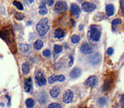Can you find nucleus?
Here are the masks:
<instances>
[{
    "label": "nucleus",
    "mask_w": 124,
    "mask_h": 108,
    "mask_svg": "<svg viewBox=\"0 0 124 108\" xmlns=\"http://www.w3.org/2000/svg\"><path fill=\"white\" fill-rule=\"evenodd\" d=\"M0 36L4 40V41H5V42L10 46L11 49H12L13 46H14L15 41H14V35H13V32L10 28H6L4 31H1Z\"/></svg>",
    "instance_id": "f257e3e1"
},
{
    "label": "nucleus",
    "mask_w": 124,
    "mask_h": 108,
    "mask_svg": "<svg viewBox=\"0 0 124 108\" xmlns=\"http://www.w3.org/2000/svg\"><path fill=\"white\" fill-rule=\"evenodd\" d=\"M48 30H49V26H48V19L47 18L41 19L37 25V31L39 34V36H44L48 32Z\"/></svg>",
    "instance_id": "f03ea898"
},
{
    "label": "nucleus",
    "mask_w": 124,
    "mask_h": 108,
    "mask_svg": "<svg viewBox=\"0 0 124 108\" xmlns=\"http://www.w3.org/2000/svg\"><path fill=\"white\" fill-rule=\"evenodd\" d=\"M89 38L93 41H98L100 38V31L98 30L97 26L91 25L89 28Z\"/></svg>",
    "instance_id": "7ed1b4c3"
},
{
    "label": "nucleus",
    "mask_w": 124,
    "mask_h": 108,
    "mask_svg": "<svg viewBox=\"0 0 124 108\" xmlns=\"http://www.w3.org/2000/svg\"><path fill=\"white\" fill-rule=\"evenodd\" d=\"M67 9V4L65 2H62V1H59L55 4L54 5V10L56 11L59 14H61V13L65 12Z\"/></svg>",
    "instance_id": "20e7f679"
},
{
    "label": "nucleus",
    "mask_w": 124,
    "mask_h": 108,
    "mask_svg": "<svg viewBox=\"0 0 124 108\" xmlns=\"http://www.w3.org/2000/svg\"><path fill=\"white\" fill-rule=\"evenodd\" d=\"M35 78H36V83L38 85L43 86L45 84H46V79H45V78L43 77V74L41 71H38V72L36 73Z\"/></svg>",
    "instance_id": "39448f33"
},
{
    "label": "nucleus",
    "mask_w": 124,
    "mask_h": 108,
    "mask_svg": "<svg viewBox=\"0 0 124 108\" xmlns=\"http://www.w3.org/2000/svg\"><path fill=\"white\" fill-rule=\"evenodd\" d=\"M73 100V92L71 89H67L65 92V94L63 95V101L66 104L71 103Z\"/></svg>",
    "instance_id": "423d86ee"
},
{
    "label": "nucleus",
    "mask_w": 124,
    "mask_h": 108,
    "mask_svg": "<svg viewBox=\"0 0 124 108\" xmlns=\"http://www.w3.org/2000/svg\"><path fill=\"white\" fill-rule=\"evenodd\" d=\"M82 9L84 12H92L95 9H96V5L93 4H91V3H83L82 4Z\"/></svg>",
    "instance_id": "0eeeda50"
},
{
    "label": "nucleus",
    "mask_w": 124,
    "mask_h": 108,
    "mask_svg": "<svg viewBox=\"0 0 124 108\" xmlns=\"http://www.w3.org/2000/svg\"><path fill=\"white\" fill-rule=\"evenodd\" d=\"M80 50H81V52L83 53V54H91L92 51H93V49L88 43H83Z\"/></svg>",
    "instance_id": "6e6552de"
},
{
    "label": "nucleus",
    "mask_w": 124,
    "mask_h": 108,
    "mask_svg": "<svg viewBox=\"0 0 124 108\" xmlns=\"http://www.w3.org/2000/svg\"><path fill=\"white\" fill-rule=\"evenodd\" d=\"M100 59H101V57H100V56L99 55L98 53L93 54V55H91L89 57H88V61H89V63L92 64H93V65L99 64L100 61Z\"/></svg>",
    "instance_id": "1a4fd4ad"
},
{
    "label": "nucleus",
    "mask_w": 124,
    "mask_h": 108,
    "mask_svg": "<svg viewBox=\"0 0 124 108\" xmlns=\"http://www.w3.org/2000/svg\"><path fill=\"white\" fill-rule=\"evenodd\" d=\"M70 11H71V14H73V15L77 16L78 17L80 14V8L78 4H72L71 5V8H70Z\"/></svg>",
    "instance_id": "9d476101"
},
{
    "label": "nucleus",
    "mask_w": 124,
    "mask_h": 108,
    "mask_svg": "<svg viewBox=\"0 0 124 108\" xmlns=\"http://www.w3.org/2000/svg\"><path fill=\"white\" fill-rule=\"evenodd\" d=\"M98 82V79L96 76H90L86 81H85V84L87 86H94Z\"/></svg>",
    "instance_id": "9b49d317"
},
{
    "label": "nucleus",
    "mask_w": 124,
    "mask_h": 108,
    "mask_svg": "<svg viewBox=\"0 0 124 108\" xmlns=\"http://www.w3.org/2000/svg\"><path fill=\"white\" fill-rule=\"evenodd\" d=\"M24 88L26 92H31V89H32V81H31V78H28L25 80Z\"/></svg>",
    "instance_id": "f8f14e48"
},
{
    "label": "nucleus",
    "mask_w": 124,
    "mask_h": 108,
    "mask_svg": "<svg viewBox=\"0 0 124 108\" xmlns=\"http://www.w3.org/2000/svg\"><path fill=\"white\" fill-rule=\"evenodd\" d=\"M82 74V71L81 69H79V68H75V69H73L71 71V74H70V77L71 78V79H77V78H78L80 76V74Z\"/></svg>",
    "instance_id": "ddd939ff"
},
{
    "label": "nucleus",
    "mask_w": 124,
    "mask_h": 108,
    "mask_svg": "<svg viewBox=\"0 0 124 108\" xmlns=\"http://www.w3.org/2000/svg\"><path fill=\"white\" fill-rule=\"evenodd\" d=\"M60 89L59 87H57V86H55V87L52 88L50 89V95L53 98H56L60 95Z\"/></svg>",
    "instance_id": "4468645a"
},
{
    "label": "nucleus",
    "mask_w": 124,
    "mask_h": 108,
    "mask_svg": "<svg viewBox=\"0 0 124 108\" xmlns=\"http://www.w3.org/2000/svg\"><path fill=\"white\" fill-rule=\"evenodd\" d=\"M105 11H106V14H108L109 16H111L114 14L115 13V9H114V6L112 4H108L105 7Z\"/></svg>",
    "instance_id": "2eb2a0df"
},
{
    "label": "nucleus",
    "mask_w": 124,
    "mask_h": 108,
    "mask_svg": "<svg viewBox=\"0 0 124 108\" xmlns=\"http://www.w3.org/2000/svg\"><path fill=\"white\" fill-rule=\"evenodd\" d=\"M30 68H31V65H30V63L26 62L22 64V72L24 74H26L29 73L30 71Z\"/></svg>",
    "instance_id": "dca6fc26"
},
{
    "label": "nucleus",
    "mask_w": 124,
    "mask_h": 108,
    "mask_svg": "<svg viewBox=\"0 0 124 108\" xmlns=\"http://www.w3.org/2000/svg\"><path fill=\"white\" fill-rule=\"evenodd\" d=\"M48 13V9L45 7V3L42 2L41 4H40V8H39V14L41 15H44Z\"/></svg>",
    "instance_id": "f3484780"
},
{
    "label": "nucleus",
    "mask_w": 124,
    "mask_h": 108,
    "mask_svg": "<svg viewBox=\"0 0 124 108\" xmlns=\"http://www.w3.org/2000/svg\"><path fill=\"white\" fill-rule=\"evenodd\" d=\"M43 46V41L41 40H37L34 43V47L37 50H40Z\"/></svg>",
    "instance_id": "a211bd4d"
},
{
    "label": "nucleus",
    "mask_w": 124,
    "mask_h": 108,
    "mask_svg": "<svg viewBox=\"0 0 124 108\" xmlns=\"http://www.w3.org/2000/svg\"><path fill=\"white\" fill-rule=\"evenodd\" d=\"M54 36L56 38H62L65 36V32L61 29H57L54 32Z\"/></svg>",
    "instance_id": "6ab92c4d"
},
{
    "label": "nucleus",
    "mask_w": 124,
    "mask_h": 108,
    "mask_svg": "<svg viewBox=\"0 0 124 108\" xmlns=\"http://www.w3.org/2000/svg\"><path fill=\"white\" fill-rule=\"evenodd\" d=\"M20 49H21V51L22 52H26L29 50V46L26 44H21L20 45Z\"/></svg>",
    "instance_id": "aec40b11"
},
{
    "label": "nucleus",
    "mask_w": 124,
    "mask_h": 108,
    "mask_svg": "<svg viewBox=\"0 0 124 108\" xmlns=\"http://www.w3.org/2000/svg\"><path fill=\"white\" fill-rule=\"evenodd\" d=\"M26 105L28 108L32 107V106H34V101H33L32 99H31V98H29V99H27L26 101Z\"/></svg>",
    "instance_id": "412c9836"
},
{
    "label": "nucleus",
    "mask_w": 124,
    "mask_h": 108,
    "mask_svg": "<svg viewBox=\"0 0 124 108\" xmlns=\"http://www.w3.org/2000/svg\"><path fill=\"white\" fill-rule=\"evenodd\" d=\"M121 23H122V20H121L120 19H116L112 21V27H113V31H115L116 26L118 25H120Z\"/></svg>",
    "instance_id": "4be33fe9"
},
{
    "label": "nucleus",
    "mask_w": 124,
    "mask_h": 108,
    "mask_svg": "<svg viewBox=\"0 0 124 108\" xmlns=\"http://www.w3.org/2000/svg\"><path fill=\"white\" fill-rule=\"evenodd\" d=\"M80 41V37L78 36V35H74V36H72V37H71V42L74 43V44H77V43H78Z\"/></svg>",
    "instance_id": "5701e85b"
},
{
    "label": "nucleus",
    "mask_w": 124,
    "mask_h": 108,
    "mask_svg": "<svg viewBox=\"0 0 124 108\" xmlns=\"http://www.w3.org/2000/svg\"><path fill=\"white\" fill-rule=\"evenodd\" d=\"M13 4H14L15 6H16V8H17L18 9H20V10H22L24 8H23V5L21 4L20 2H17V1H14V3H13Z\"/></svg>",
    "instance_id": "b1692460"
},
{
    "label": "nucleus",
    "mask_w": 124,
    "mask_h": 108,
    "mask_svg": "<svg viewBox=\"0 0 124 108\" xmlns=\"http://www.w3.org/2000/svg\"><path fill=\"white\" fill-rule=\"evenodd\" d=\"M55 81H57L56 75H52V76H50V77L48 78V82L50 84H54V83Z\"/></svg>",
    "instance_id": "393cba45"
},
{
    "label": "nucleus",
    "mask_w": 124,
    "mask_h": 108,
    "mask_svg": "<svg viewBox=\"0 0 124 108\" xmlns=\"http://www.w3.org/2000/svg\"><path fill=\"white\" fill-rule=\"evenodd\" d=\"M54 51L55 53H60L62 51V47L60 46H59V45H55L54 46Z\"/></svg>",
    "instance_id": "a878e982"
},
{
    "label": "nucleus",
    "mask_w": 124,
    "mask_h": 108,
    "mask_svg": "<svg viewBox=\"0 0 124 108\" xmlns=\"http://www.w3.org/2000/svg\"><path fill=\"white\" fill-rule=\"evenodd\" d=\"M48 108H62V107L59 103H51V104L48 106Z\"/></svg>",
    "instance_id": "bb28decb"
},
{
    "label": "nucleus",
    "mask_w": 124,
    "mask_h": 108,
    "mask_svg": "<svg viewBox=\"0 0 124 108\" xmlns=\"http://www.w3.org/2000/svg\"><path fill=\"white\" fill-rule=\"evenodd\" d=\"M110 88V81H105V85H104V90L105 91H107Z\"/></svg>",
    "instance_id": "cd10ccee"
},
{
    "label": "nucleus",
    "mask_w": 124,
    "mask_h": 108,
    "mask_svg": "<svg viewBox=\"0 0 124 108\" xmlns=\"http://www.w3.org/2000/svg\"><path fill=\"white\" fill-rule=\"evenodd\" d=\"M99 104H100V106H104V105H105L106 104V99H105V97L100 98V100H99Z\"/></svg>",
    "instance_id": "c85d7f7f"
},
{
    "label": "nucleus",
    "mask_w": 124,
    "mask_h": 108,
    "mask_svg": "<svg viewBox=\"0 0 124 108\" xmlns=\"http://www.w3.org/2000/svg\"><path fill=\"white\" fill-rule=\"evenodd\" d=\"M16 18L18 20H21V19H24V14H21V13H16Z\"/></svg>",
    "instance_id": "c756f323"
},
{
    "label": "nucleus",
    "mask_w": 124,
    "mask_h": 108,
    "mask_svg": "<svg viewBox=\"0 0 124 108\" xmlns=\"http://www.w3.org/2000/svg\"><path fill=\"white\" fill-rule=\"evenodd\" d=\"M50 54H51V52H50V51H49V50H48V49L45 50V51H43V55L44 56V57H49Z\"/></svg>",
    "instance_id": "7c9ffc66"
},
{
    "label": "nucleus",
    "mask_w": 124,
    "mask_h": 108,
    "mask_svg": "<svg viewBox=\"0 0 124 108\" xmlns=\"http://www.w3.org/2000/svg\"><path fill=\"white\" fill-rule=\"evenodd\" d=\"M56 79H57V80L60 81V82H63L66 78H65L64 75H58V76H56Z\"/></svg>",
    "instance_id": "2f4dec72"
},
{
    "label": "nucleus",
    "mask_w": 124,
    "mask_h": 108,
    "mask_svg": "<svg viewBox=\"0 0 124 108\" xmlns=\"http://www.w3.org/2000/svg\"><path fill=\"white\" fill-rule=\"evenodd\" d=\"M107 54H108V55H112V54H113V52H114V50H113V48L112 47H109L108 49H107Z\"/></svg>",
    "instance_id": "473e14b6"
},
{
    "label": "nucleus",
    "mask_w": 124,
    "mask_h": 108,
    "mask_svg": "<svg viewBox=\"0 0 124 108\" xmlns=\"http://www.w3.org/2000/svg\"><path fill=\"white\" fill-rule=\"evenodd\" d=\"M45 4L48 6H51L54 4V0H45Z\"/></svg>",
    "instance_id": "72a5a7b5"
},
{
    "label": "nucleus",
    "mask_w": 124,
    "mask_h": 108,
    "mask_svg": "<svg viewBox=\"0 0 124 108\" xmlns=\"http://www.w3.org/2000/svg\"><path fill=\"white\" fill-rule=\"evenodd\" d=\"M120 4H121V9H122V12L124 14V0H120Z\"/></svg>",
    "instance_id": "f704fd0d"
},
{
    "label": "nucleus",
    "mask_w": 124,
    "mask_h": 108,
    "mask_svg": "<svg viewBox=\"0 0 124 108\" xmlns=\"http://www.w3.org/2000/svg\"><path fill=\"white\" fill-rule=\"evenodd\" d=\"M73 64V57H70V63H69V66H72Z\"/></svg>",
    "instance_id": "c9c22d12"
},
{
    "label": "nucleus",
    "mask_w": 124,
    "mask_h": 108,
    "mask_svg": "<svg viewBox=\"0 0 124 108\" xmlns=\"http://www.w3.org/2000/svg\"><path fill=\"white\" fill-rule=\"evenodd\" d=\"M83 25H79V30H80V31H82V30H83Z\"/></svg>",
    "instance_id": "e433bc0d"
},
{
    "label": "nucleus",
    "mask_w": 124,
    "mask_h": 108,
    "mask_svg": "<svg viewBox=\"0 0 124 108\" xmlns=\"http://www.w3.org/2000/svg\"><path fill=\"white\" fill-rule=\"evenodd\" d=\"M123 101H124V95H122V99H121V102H123Z\"/></svg>",
    "instance_id": "4c0bfd02"
},
{
    "label": "nucleus",
    "mask_w": 124,
    "mask_h": 108,
    "mask_svg": "<svg viewBox=\"0 0 124 108\" xmlns=\"http://www.w3.org/2000/svg\"><path fill=\"white\" fill-rule=\"evenodd\" d=\"M28 1H29L30 3H33L34 1H36V0H28Z\"/></svg>",
    "instance_id": "58836bf2"
}]
</instances>
